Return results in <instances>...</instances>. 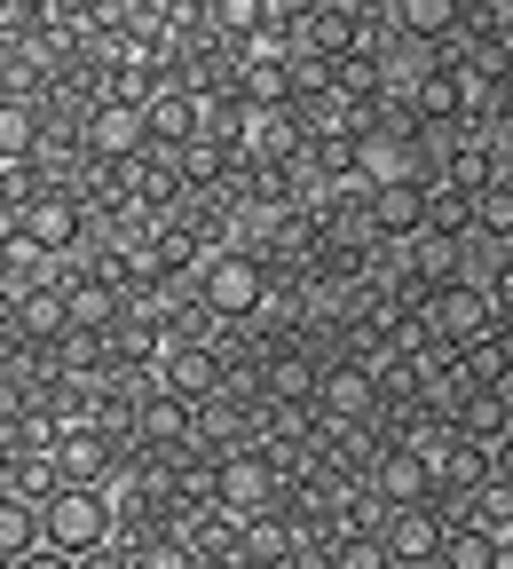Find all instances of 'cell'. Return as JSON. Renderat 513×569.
Here are the masks:
<instances>
[{
  "instance_id": "1",
  "label": "cell",
  "mask_w": 513,
  "mask_h": 569,
  "mask_svg": "<svg viewBox=\"0 0 513 569\" xmlns=\"http://www.w3.org/2000/svg\"><path fill=\"white\" fill-rule=\"evenodd\" d=\"M190 301L213 317V325H253L261 317V301H269V261L253 253V246H213L198 269H190Z\"/></svg>"
},
{
  "instance_id": "2",
  "label": "cell",
  "mask_w": 513,
  "mask_h": 569,
  "mask_svg": "<svg viewBox=\"0 0 513 569\" xmlns=\"http://www.w3.org/2000/svg\"><path fill=\"white\" fill-rule=\"evenodd\" d=\"M32 515H40V546L63 553V561H88L119 538L111 530V490H88V482H56Z\"/></svg>"
},
{
  "instance_id": "3",
  "label": "cell",
  "mask_w": 513,
  "mask_h": 569,
  "mask_svg": "<svg viewBox=\"0 0 513 569\" xmlns=\"http://www.w3.org/2000/svg\"><path fill=\"white\" fill-rule=\"evenodd\" d=\"M213 515H230V522H253V515H276V498H284V467L261 451V443H230V451H213Z\"/></svg>"
},
{
  "instance_id": "4",
  "label": "cell",
  "mask_w": 513,
  "mask_h": 569,
  "mask_svg": "<svg viewBox=\"0 0 513 569\" xmlns=\"http://www.w3.org/2000/svg\"><path fill=\"white\" fill-rule=\"evenodd\" d=\"M363 498H372L380 515H395V507H434V459L426 451H411V443H380L372 459H363Z\"/></svg>"
},
{
  "instance_id": "5",
  "label": "cell",
  "mask_w": 513,
  "mask_h": 569,
  "mask_svg": "<svg viewBox=\"0 0 513 569\" xmlns=\"http://www.w3.org/2000/svg\"><path fill=\"white\" fill-rule=\"evenodd\" d=\"M309 411L324 427H372L380 419V388L363 372V356H324L316 380H309Z\"/></svg>"
},
{
  "instance_id": "6",
  "label": "cell",
  "mask_w": 513,
  "mask_h": 569,
  "mask_svg": "<svg viewBox=\"0 0 513 569\" xmlns=\"http://www.w3.org/2000/svg\"><path fill=\"white\" fill-rule=\"evenodd\" d=\"M497 317H513V309H497L482 284H434V293H419V332L426 340H443V348H459V340H474V332H490Z\"/></svg>"
},
{
  "instance_id": "7",
  "label": "cell",
  "mask_w": 513,
  "mask_h": 569,
  "mask_svg": "<svg viewBox=\"0 0 513 569\" xmlns=\"http://www.w3.org/2000/svg\"><path fill=\"white\" fill-rule=\"evenodd\" d=\"M9 230H24V238H32L48 261H63V253H80V246H88V206H80V190H56V182H40Z\"/></svg>"
},
{
  "instance_id": "8",
  "label": "cell",
  "mask_w": 513,
  "mask_h": 569,
  "mask_svg": "<svg viewBox=\"0 0 513 569\" xmlns=\"http://www.w3.org/2000/svg\"><path fill=\"white\" fill-rule=\"evenodd\" d=\"M134 151H151V127H142V103L95 96V103H88V119H80V159H88V167H127Z\"/></svg>"
},
{
  "instance_id": "9",
  "label": "cell",
  "mask_w": 513,
  "mask_h": 569,
  "mask_svg": "<svg viewBox=\"0 0 513 569\" xmlns=\"http://www.w3.org/2000/svg\"><path fill=\"white\" fill-rule=\"evenodd\" d=\"M48 459H56V482H88V490H111V475H119V451L103 427H56Z\"/></svg>"
},
{
  "instance_id": "10",
  "label": "cell",
  "mask_w": 513,
  "mask_h": 569,
  "mask_svg": "<svg viewBox=\"0 0 513 569\" xmlns=\"http://www.w3.org/2000/svg\"><path fill=\"white\" fill-rule=\"evenodd\" d=\"M151 388H167L182 403L213 396V388H222V356H213V340H167L159 365H151Z\"/></svg>"
},
{
  "instance_id": "11",
  "label": "cell",
  "mask_w": 513,
  "mask_h": 569,
  "mask_svg": "<svg viewBox=\"0 0 513 569\" xmlns=\"http://www.w3.org/2000/svg\"><path fill=\"white\" fill-rule=\"evenodd\" d=\"M434 569H513V530H482V522H466V515H443Z\"/></svg>"
},
{
  "instance_id": "12",
  "label": "cell",
  "mask_w": 513,
  "mask_h": 569,
  "mask_svg": "<svg viewBox=\"0 0 513 569\" xmlns=\"http://www.w3.org/2000/svg\"><path fill=\"white\" fill-rule=\"evenodd\" d=\"M363 230H372V246H403L411 230H426V190L419 182H372L363 190Z\"/></svg>"
},
{
  "instance_id": "13",
  "label": "cell",
  "mask_w": 513,
  "mask_h": 569,
  "mask_svg": "<svg viewBox=\"0 0 513 569\" xmlns=\"http://www.w3.org/2000/svg\"><path fill=\"white\" fill-rule=\"evenodd\" d=\"M443 436L459 443H513V380L505 388H466L443 419Z\"/></svg>"
},
{
  "instance_id": "14",
  "label": "cell",
  "mask_w": 513,
  "mask_h": 569,
  "mask_svg": "<svg viewBox=\"0 0 513 569\" xmlns=\"http://www.w3.org/2000/svg\"><path fill=\"white\" fill-rule=\"evenodd\" d=\"M380 17H388V32L411 40V48H443V40H459V24H466V0H380Z\"/></svg>"
},
{
  "instance_id": "15",
  "label": "cell",
  "mask_w": 513,
  "mask_h": 569,
  "mask_svg": "<svg viewBox=\"0 0 513 569\" xmlns=\"http://www.w3.org/2000/svg\"><path fill=\"white\" fill-rule=\"evenodd\" d=\"M238 151H245V159H261V167H292V159H301V111H292V103L245 111V127H238Z\"/></svg>"
},
{
  "instance_id": "16",
  "label": "cell",
  "mask_w": 513,
  "mask_h": 569,
  "mask_svg": "<svg viewBox=\"0 0 513 569\" xmlns=\"http://www.w3.org/2000/svg\"><path fill=\"white\" fill-rule=\"evenodd\" d=\"M119 190L134 198V206H151V213H174L182 206V167H174V151H134L127 167H119Z\"/></svg>"
},
{
  "instance_id": "17",
  "label": "cell",
  "mask_w": 513,
  "mask_h": 569,
  "mask_svg": "<svg viewBox=\"0 0 513 569\" xmlns=\"http://www.w3.org/2000/svg\"><path fill=\"white\" fill-rule=\"evenodd\" d=\"M434 538H443V507H395V515H380V546H388L395 569L434 561Z\"/></svg>"
},
{
  "instance_id": "18",
  "label": "cell",
  "mask_w": 513,
  "mask_h": 569,
  "mask_svg": "<svg viewBox=\"0 0 513 569\" xmlns=\"http://www.w3.org/2000/svg\"><path fill=\"white\" fill-rule=\"evenodd\" d=\"M292 522L284 515H253V522H238V538H230V561L238 569H292Z\"/></svg>"
},
{
  "instance_id": "19",
  "label": "cell",
  "mask_w": 513,
  "mask_h": 569,
  "mask_svg": "<svg viewBox=\"0 0 513 569\" xmlns=\"http://www.w3.org/2000/svg\"><path fill=\"white\" fill-rule=\"evenodd\" d=\"M142 127H151V142H159V151H182V142L198 134V119H190V88H159L151 103H142Z\"/></svg>"
},
{
  "instance_id": "20",
  "label": "cell",
  "mask_w": 513,
  "mask_h": 569,
  "mask_svg": "<svg viewBox=\"0 0 513 569\" xmlns=\"http://www.w3.org/2000/svg\"><path fill=\"white\" fill-rule=\"evenodd\" d=\"M17 340H40V348L63 340V293H56V284H32V293H17Z\"/></svg>"
},
{
  "instance_id": "21",
  "label": "cell",
  "mask_w": 513,
  "mask_h": 569,
  "mask_svg": "<svg viewBox=\"0 0 513 569\" xmlns=\"http://www.w3.org/2000/svg\"><path fill=\"white\" fill-rule=\"evenodd\" d=\"M419 190H426V230H443V238L474 230V190H459V182H419Z\"/></svg>"
},
{
  "instance_id": "22",
  "label": "cell",
  "mask_w": 513,
  "mask_h": 569,
  "mask_svg": "<svg viewBox=\"0 0 513 569\" xmlns=\"http://www.w3.org/2000/svg\"><path fill=\"white\" fill-rule=\"evenodd\" d=\"M40 546V515L24 507V498H9V490H0V569H9V561H24Z\"/></svg>"
},
{
  "instance_id": "23",
  "label": "cell",
  "mask_w": 513,
  "mask_h": 569,
  "mask_svg": "<svg viewBox=\"0 0 513 569\" xmlns=\"http://www.w3.org/2000/svg\"><path fill=\"white\" fill-rule=\"evenodd\" d=\"M127 569H198V553L182 546V530H151V538H127Z\"/></svg>"
},
{
  "instance_id": "24",
  "label": "cell",
  "mask_w": 513,
  "mask_h": 569,
  "mask_svg": "<svg viewBox=\"0 0 513 569\" xmlns=\"http://www.w3.org/2000/svg\"><path fill=\"white\" fill-rule=\"evenodd\" d=\"M40 142V111L24 96H0V159H32Z\"/></svg>"
},
{
  "instance_id": "25",
  "label": "cell",
  "mask_w": 513,
  "mask_h": 569,
  "mask_svg": "<svg viewBox=\"0 0 513 569\" xmlns=\"http://www.w3.org/2000/svg\"><path fill=\"white\" fill-rule=\"evenodd\" d=\"M324 569H395V561H388L380 530H332V553H324Z\"/></svg>"
},
{
  "instance_id": "26",
  "label": "cell",
  "mask_w": 513,
  "mask_h": 569,
  "mask_svg": "<svg viewBox=\"0 0 513 569\" xmlns=\"http://www.w3.org/2000/svg\"><path fill=\"white\" fill-rule=\"evenodd\" d=\"M474 230L482 238H513V182L505 190H474Z\"/></svg>"
},
{
  "instance_id": "27",
  "label": "cell",
  "mask_w": 513,
  "mask_h": 569,
  "mask_svg": "<svg viewBox=\"0 0 513 569\" xmlns=\"http://www.w3.org/2000/svg\"><path fill=\"white\" fill-rule=\"evenodd\" d=\"M9 569H80V561H63V553H48V546H32L24 561H9Z\"/></svg>"
},
{
  "instance_id": "28",
  "label": "cell",
  "mask_w": 513,
  "mask_h": 569,
  "mask_svg": "<svg viewBox=\"0 0 513 569\" xmlns=\"http://www.w3.org/2000/svg\"><path fill=\"white\" fill-rule=\"evenodd\" d=\"M363 9H380V0H363Z\"/></svg>"
},
{
  "instance_id": "29",
  "label": "cell",
  "mask_w": 513,
  "mask_h": 569,
  "mask_svg": "<svg viewBox=\"0 0 513 569\" xmlns=\"http://www.w3.org/2000/svg\"><path fill=\"white\" fill-rule=\"evenodd\" d=\"M419 569H434V561H419Z\"/></svg>"
}]
</instances>
